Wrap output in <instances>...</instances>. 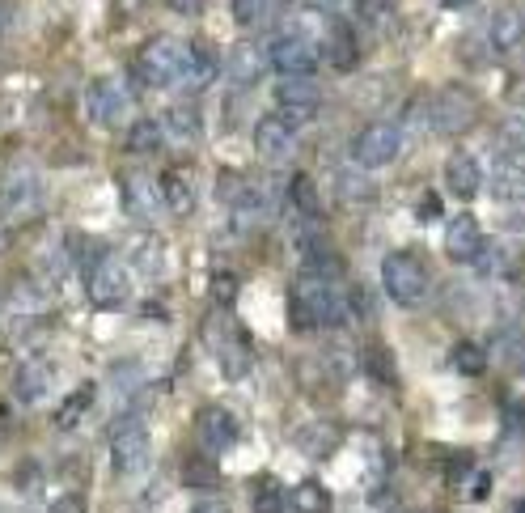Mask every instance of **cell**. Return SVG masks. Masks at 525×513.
<instances>
[{
    "label": "cell",
    "instance_id": "9",
    "mask_svg": "<svg viewBox=\"0 0 525 513\" xmlns=\"http://www.w3.org/2000/svg\"><path fill=\"white\" fill-rule=\"evenodd\" d=\"M149 429H144V420L136 416H123L111 433V458H115V471L119 475H140L149 467Z\"/></svg>",
    "mask_w": 525,
    "mask_h": 513
},
{
    "label": "cell",
    "instance_id": "42",
    "mask_svg": "<svg viewBox=\"0 0 525 513\" xmlns=\"http://www.w3.org/2000/svg\"><path fill=\"white\" fill-rule=\"evenodd\" d=\"M39 480H43V467L34 463V458H26V467L17 471V484H22V492H34V488H39Z\"/></svg>",
    "mask_w": 525,
    "mask_h": 513
},
{
    "label": "cell",
    "instance_id": "21",
    "mask_svg": "<svg viewBox=\"0 0 525 513\" xmlns=\"http://www.w3.org/2000/svg\"><path fill=\"white\" fill-rule=\"evenodd\" d=\"M157 200L166 204L174 217H191V212H195V187H191V179L183 170H166V174H161Z\"/></svg>",
    "mask_w": 525,
    "mask_h": 513
},
{
    "label": "cell",
    "instance_id": "34",
    "mask_svg": "<svg viewBox=\"0 0 525 513\" xmlns=\"http://www.w3.org/2000/svg\"><path fill=\"white\" fill-rule=\"evenodd\" d=\"M483 348H475V344H470V340H462V344H454V369H462V374H470V378H475V374H483Z\"/></svg>",
    "mask_w": 525,
    "mask_h": 513
},
{
    "label": "cell",
    "instance_id": "48",
    "mask_svg": "<svg viewBox=\"0 0 525 513\" xmlns=\"http://www.w3.org/2000/svg\"><path fill=\"white\" fill-rule=\"evenodd\" d=\"M9 22V5H0V26H5Z\"/></svg>",
    "mask_w": 525,
    "mask_h": 513
},
{
    "label": "cell",
    "instance_id": "38",
    "mask_svg": "<svg viewBox=\"0 0 525 513\" xmlns=\"http://www.w3.org/2000/svg\"><path fill=\"white\" fill-rule=\"evenodd\" d=\"M212 297H216V302H233V297H238V276H229V272H216L212 276Z\"/></svg>",
    "mask_w": 525,
    "mask_h": 513
},
{
    "label": "cell",
    "instance_id": "28",
    "mask_svg": "<svg viewBox=\"0 0 525 513\" xmlns=\"http://www.w3.org/2000/svg\"><path fill=\"white\" fill-rule=\"evenodd\" d=\"M233 9V22L242 30H255V26H267L271 13H276V0H229Z\"/></svg>",
    "mask_w": 525,
    "mask_h": 513
},
{
    "label": "cell",
    "instance_id": "43",
    "mask_svg": "<svg viewBox=\"0 0 525 513\" xmlns=\"http://www.w3.org/2000/svg\"><path fill=\"white\" fill-rule=\"evenodd\" d=\"M111 382H119V386H140L144 378H140V369H136L132 361H123V365H115V374H111Z\"/></svg>",
    "mask_w": 525,
    "mask_h": 513
},
{
    "label": "cell",
    "instance_id": "24",
    "mask_svg": "<svg viewBox=\"0 0 525 513\" xmlns=\"http://www.w3.org/2000/svg\"><path fill=\"white\" fill-rule=\"evenodd\" d=\"M161 128H166L174 140H183V145H191V140H199V111L191 102H178V106H170L166 111V119H161Z\"/></svg>",
    "mask_w": 525,
    "mask_h": 513
},
{
    "label": "cell",
    "instance_id": "35",
    "mask_svg": "<svg viewBox=\"0 0 525 513\" xmlns=\"http://www.w3.org/2000/svg\"><path fill=\"white\" fill-rule=\"evenodd\" d=\"M339 196L343 200H369L373 196V187H369V179L365 174H356V170H339Z\"/></svg>",
    "mask_w": 525,
    "mask_h": 513
},
{
    "label": "cell",
    "instance_id": "12",
    "mask_svg": "<svg viewBox=\"0 0 525 513\" xmlns=\"http://www.w3.org/2000/svg\"><path fill=\"white\" fill-rule=\"evenodd\" d=\"M195 433L199 446L208 454H225L229 446H238V420H233L225 408H204L195 416Z\"/></svg>",
    "mask_w": 525,
    "mask_h": 513
},
{
    "label": "cell",
    "instance_id": "41",
    "mask_svg": "<svg viewBox=\"0 0 525 513\" xmlns=\"http://www.w3.org/2000/svg\"><path fill=\"white\" fill-rule=\"evenodd\" d=\"M255 513H284V492L280 488H263L255 497Z\"/></svg>",
    "mask_w": 525,
    "mask_h": 513
},
{
    "label": "cell",
    "instance_id": "11",
    "mask_svg": "<svg viewBox=\"0 0 525 513\" xmlns=\"http://www.w3.org/2000/svg\"><path fill=\"white\" fill-rule=\"evenodd\" d=\"M39 208H43V179L30 166L9 170L5 174V212H9V217H17V221H26Z\"/></svg>",
    "mask_w": 525,
    "mask_h": 513
},
{
    "label": "cell",
    "instance_id": "45",
    "mask_svg": "<svg viewBox=\"0 0 525 513\" xmlns=\"http://www.w3.org/2000/svg\"><path fill=\"white\" fill-rule=\"evenodd\" d=\"M504 420H509V437H521V433H525V412H521V408L513 412V403L504 408Z\"/></svg>",
    "mask_w": 525,
    "mask_h": 513
},
{
    "label": "cell",
    "instance_id": "5",
    "mask_svg": "<svg viewBox=\"0 0 525 513\" xmlns=\"http://www.w3.org/2000/svg\"><path fill=\"white\" fill-rule=\"evenodd\" d=\"M318 85L310 77H284L276 90V119L288 132H305L318 115Z\"/></svg>",
    "mask_w": 525,
    "mask_h": 513
},
{
    "label": "cell",
    "instance_id": "20",
    "mask_svg": "<svg viewBox=\"0 0 525 513\" xmlns=\"http://www.w3.org/2000/svg\"><path fill=\"white\" fill-rule=\"evenodd\" d=\"M216 73H221V64H216V51L208 43H187V68H183V81L187 90H204V85L216 81Z\"/></svg>",
    "mask_w": 525,
    "mask_h": 513
},
{
    "label": "cell",
    "instance_id": "7",
    "mask_svg": "<svg viewBox=\"0 0 525 513\" xmlns=\"http://www.w3.org/2000/svg\"><path fill=\"white\" fill-rule=\"evenodd\" d=\"M322 60V47L310 39L305 30H284L271 39V56L267 64L280 68V77H310Z\"/></svg>",
    "mask_w": 525,
    "mask_h": 513
},
{
    "label": "cell",
    "instance_id": "19",
    "mask_svg": "<svg viewBox=\"0 0 525 513\" xmlns=\"http://www.w3.org/2000/svg\"><path fill=\"white\" fill-rule=\"evenodd\" d=\"M492 187H496V196H504V200L521 196V191H525V149H509V153L496 157Z\"/></svg>",
    "mask_w": 525,
    "mask_h": 513
},
{
    "label": "cell",
    "instance_id": "15",
    "mask_svg": "<svg viewBox=\"0 0 525 513\" xmlns=\"http://www.w3.org/2000/svg\"><path fill=\"white\" fill-rule=\"evenodd\" d=\"M479 246H483V229H479V221L470 217V212L445 221V255L454 263H470L479 255Z\"/></svg>",
    "mask_w": 525,
    "mask_h": 513
},
{
    "label": "cell",
    "instance_id": "31",
    "mask_svg": "<svg viewBox=\"0 0 525 513\" xmlns=\"http://www.w3.org/2000/svg\"><path fill=\"white\" fill-rule=\"evenodd\" d=\"M221 369H225V378H246V369H250V348L242 340H225L221 344Z\"/></svg>",
    "mask_w": 525,
    "mask_h": 513
},
{
    "label": "cell",
    "instance_id": "2",
    "mask_svg": "<svg viewBox=\"0 0 525 513\" xmlns=\"http://www.w3.org/2000/svg\"><path fill=\"white\" fill-rule=\"evenodd\" d=\"M183 68H187V43H178L174 34H157L140 47L136 56V73L149 90H166V85L183 81Z\"/></svg>",
    "mask_w": 525,
    "mask_h": 513
},
{
    "label": "cell",
    "instance_id": "22",
    "mask_svg": "<svg viewBox=\"0 0 525 513\" xmlns=\"http://www.w3.org/2000/svg\"><path fill=\"white\" fill-rule=\"evenodd\" d=\"M297 450L305 458H331L339 450V429L327 420H314V424H305V429L297 433Z\"/></svg>",
    "mask_w": 525,
    "mask_h": 513
},
{
    "label": "cell",
    "instance_id": "27",
    "mask_svg": "<svg viewBox=\"0 0 525 513\" xmlns=\"http://www.w3.org/2000/svg\"><path fill=\"white\" fill-rule=\"evenodd\" d=\"M89 403H94V382H85V386H77L64 403H60V412H56V429L60 433H68V429H77V420L89 412Z\"/></svg>",
    "mask_w": 525,
    "mask_h": 513
},
{
    "label": "cell",
    "instance_id": "13",
    "mask_svg": "<svg viewBox=\"0 0 525 513\" xmlns=\"http://www.w3.org/2000/svg\"><path fill=\"white\" fill-rule=\"evenodd\" d=\"M225 73H229V81L238 85V90H255V85L263 81V73H267L263 47L259 43H238L229 51V60H225Z\"/></svg>",
    "mask_w": 525,
    "mask_h": 513
},
{
    "label": "cell",
    "instance_id": "23",
    "mask_svg": "<svg viewBox=\"0 0 525 513\" xmlns=\"http://www.w3.org/2000/svg\"><path fill=\"white\" fill-rule=\"evenodd\" d=\"M123 200H128V212L136 221H149L153 212H157V191H153V183L144 179V174H128V179H123Z\"/></svg>",
    "mask_w": 525,
    "mask_h": 513
},
{
    "label": "cell",
    "instance_id": "39",
    "mask_svg": "<svg viewBox=\"0 0 525 513\" xmlns=\"http://www.w3.org/2000/svg\"><path fill=\"white\" fill-rule=\"evenodd\" d=\"M310 9L322 17H348L356 13V0H310Z\"/></svg>",
    "mask_w": 525,
    "mask_h": 513
},
{
    "label": "cell",
    "instance_id": "47",
    "mask_svg": "<svg viewBox=\"0 0 525 513\" xmlns=\"http://www.w3.org/2000/svg\"><path fill=\"white\" fill-rule=\"evenodd\" d=\"M487 488H492V480H487V475H475V480H470V501H483Z\"/></svg>",
    "mask_w": 525,
    "mask_h": 513
},
{
    "label": "cell",
    "instance_id": "36",
    "mask_svg": "<svg viewBox=\"0 0 525 513\" xmlns=\"http://www.w3.org/2000/svg\"><path fill=\"white\" fill-rule=\"evenodd\" d=\"M183 484H191V488H212V484H216V463H208V458H191L187 471H183Z\"/></svg>",
    "mask_w": 525,
    "mask_h": 513
},
{
    "label": "cell",
    "instance_id": "30",
    "mask_svg": "<svg viewBox=\"0 0 525 513\" xmlns=\"http://www.w3.org/2000/svg\"><path fill=\"white\" fill-rule=\"evenodd\" d=\"M136 272H144V276H161V268H166V263H161V255H166V246H161L153 234H144L140 242H136Z\"/></svg>",
    "mask_w": 525,
    "mask_h": 513
},
{
    "label": "cell",
    "instance_id": "4",
    "mask_svg": "<svg viewBox=\"0 0 525 513\" xmlns=\"http://www.w3.org/2000/svg\"><path fill=\"white\" fill-rule=\"evenodd\" d=\"M428 123L441 136H462L479 123V98L466 85H445V90L428 98Z\"/></svg>",
    "mask_w": 525,
    "mask_h": 513
},
{
    "label": "cell",
    "instance_id": "14",
    "mask_svg": "<svg viewBox=\"0 0 525 513\" xmlns=\"http://www.w3.org/2000/svg\"><path fill=\"white\" fill-rule=\"evenodd\" d=\"M255 149H259L263 162H288L297 149V132H288L276 115H263L255 123Z\"/></svg>",
    "mask_w": 525,
    "mask_h": 513
},
{
    "label": "cell",
    "instance_id": "1",
    "mask_svg": "<svg viewBox=\"0 0 525 513\" xmlns=\"http://www.w3.org/2000/svg\"><path fill=\"white\" fill-rule=\"evenodd\" d=\"M288 310H293L297 331L348 323V297L339 293L335 280H322V276H301L293 293H288Z\"/></svg>",
    "mask_w": 525,
    "mask_h": 513
},
{
    "label": "cell",
    "instance_id": "32",
    "mask_svg": "<svg viewBox=\"0 0 525 513\" xmlns=\"http://www.w3.org/2000/svg\"><path fill=\"white\" fill-rule=\"evenodd\" d=\"M365 365H369V374H373L377 382L398 386V374H394V357H390V348L369 344V348H365Z\"/></svg>",
    "mask_w": 525,
    "mask_h": 513
},
{
    "label": "cell",
    "instance_id": "25",
    "mask_svg": "<svg viewBox=\"0 0 525 513\" xmlns=\"http://www.w3.org/2000/svg\"><path fill=\"white\" fill-rule=\"evenodd\" d=\"M288 505H293V513H331V488L318 484V480H305L293 488V497H288Z\"/></svg>",
    "mask_w": 525,
    "mask_h": 513
},
{
    "label": "cell",
    "instance_id": "37",
    "mask_svg": "<svg viewBox=\"0 0 525 513\" xmlns=\"http://www.w3.org/2000/svg\"><path fill=\"white\" fill-rule=\"evenodd\" d=\"M500 225L504 229H509V234H525V200H509V204H504L500 208Z\"/></svg>",
    "mask_w": 525,
    "mask_h": 513
},
{
    "label": "cell",
    "instance_id": "33",
    "mask_svg": "<svg viewBox=\"0 0 525 513\" xmlns=\"http://www.w3.org/2000/svg\"><path fill=\"white\" fill-rule=\"evenodd\" d=\"M293 204L305 212V217H322V200H318V187L310 174H297L293 179Z\"/></svg>",
    "mask_w": 525,
    "mask_h": 513
},
{
    "label": "cell",
    "instance_id": "18",
    "mask_svg": "<svg viewBox=\"0 0 525 513\" xmlns=\"http://www.w3.org/2000/svg\"><path fill=\"white\" fill-rule=\"evenodd\" d=\"M487 43L500 56H513V51L525 43V13L521 9H500L492 17V26H487Z\"/></svg>",
    "mask_w": 525,
    "mask_h": 513
},
{
    "label": "cell",
    "instance_id": "17",
    "mask_svg": "<svg viewBox=\"0 0 525 513\" xmlns=\"http://www.w3.org/2000/svg\"><path fill=\"white\" fill-rule=\"evenodd\" d=\"M479 187H483V170H479L475 157H470V153H449V162H445V191H449V196L475 200Z\"/></svg>",
    "mask_w": 525,
    "mask_h": 513
},
{
    "label": "cell",
    "instance_id": "3",
    "mask_svg": "<svg viewBox=\"0 0 525 513\" xmlns=\"http://www.w3.org/2000/svg\"><path fill=\"white\" fill-rule=\"evenodd\" d=\"M382 285H386V293H390V302L394 306H424L428 302V289H432V276H428V268L415 255H407V251H394V255H386V263H382Z\"/></svg>",
    "mask_w": 525,
    "mask_h": 513
},
{
    "label": "cell",
    "instance_id": "29",
    "mask_svg": "<svg viewBox=\"0 0 525 513\" xmlns=\"http://www.w3.org/2000/svg\"><path fill=\"white\" fill-rule=\"evenodd\" d=\"M327 60L339 68V73H352V68L360 64V47H356V39H352V34L343 30V26L331 34V43H327Z\"/></svg>",
    "mask_w": 525,
    "mask_h": 513
},
{
    "label": "cell",
    "instance_id": "26",
    "mask_svg": "<svg viewBox=\"0 0 525 513\" xmlns=\"http://www.w3.org/2000/svg\"><path fill=\"white\" fill-rule=\"evenodd\" d=\"M161 145H166V128H161V119H136L128 128V149L132 153L153 157V153H161Z\"/></svg>",
    "mask_w": 525,
    "mask_h": 513
},
{
    "label": "cell",
    "instance_id": "8",
    "mask_svg": "<svg viewBox=\"0 0 525 513\" xmlns=\"http://www.w3.org/2000/svg\"><path fill=\"white\" fill-rule=\"evenodd\" d=\"M398 149H403V132L394 123H365L352 145V162L356 170H382L398 162Z\"/></svg>",
    "mask_w": 525,
    "mask_h": 513
},
{
    "label": "cell",
    "instance_id": "44",
    "mask_svg": "<svg viewBox=\"0 0 525 513\" xmlns=\"http://www.w3.org/2000/svg\"><path fill=\"white\" fill-rule=\"evenodd\" d=\"M166 5H170L178 17H199V13H204V0H166Z\"/></svg>",
    "mask_w": 525,
    "mask_h": 513
},
{
    "label": "cell",
    "instance_id": "10",
    "mask_svg": "<svg viewBox=\"0 0 525 513\" xmlns=\"http://www.w3.org/2000/svg\"><path fill=\"white\" fill-rule=\"evenodd\" d=\"M85 111L98 128H119L128 119V90L115 77H94L85 90Z\"/></svg>",
    "mask_w": 525,
    "mask_h": 513
},
{
    "label": "cell",
    "instance_id": "16",
    "mask_svg": "<svg viewBox=\"0 0 525 513\" xmlns=\"http://www.w3.org/2000/svg\"><path fill=\"white\" fill-rule=\"evenodd\" d=\"M51 386H56V369H51V361H22L13 374V395L22 403H39L43 395H51Z\"/></svg>",
    "mask_w": 525,
    "mask_h": 513
},
{
    "label": "cell",
    "instance_id": "40",
    "mask_svg": "<svg viewBox=\"0 0 525 513\" xmlns=\"http://www.w3.org/2000/svg\"><path fill=\"white\" fill-rule=\"evenodd\" d=\"M47 513H89V501L81 497V492H64V497L51 501Z\"/></svg>",
    "mask_w": 525,
    "mask_h": 513
},
{
    "label": "cell",
    "instance_id": "46",
    "mask_svg": "<svg viewBox=\"0 0 525 513\" xmlns=\"http://www.w3.org/2000/svg\"><path fill=\"white\" fill-rule=\"evenodd\" d=\"M191 513H229V505H225L221 497H199Z\"/></svg>",
    "mask_w": 525,
    "mask_h": 513
},
{
    "label": "cell",
    "instance_id": "6",
    "mask_svg": "<svg viewBox=\"0 0 525 513\" xmlns=\"http://www.w3.org/2000/svg\"><path fill=\"white\" fill-rule=\"evenodd\" d=\"M85 289H89V302L98 310H119V306H128V297H132V276L119 259L102 255L98 263H89Z\"/></svg>",
    "mask_w": 525,
    "mask_h": 513
}]
</instances>
